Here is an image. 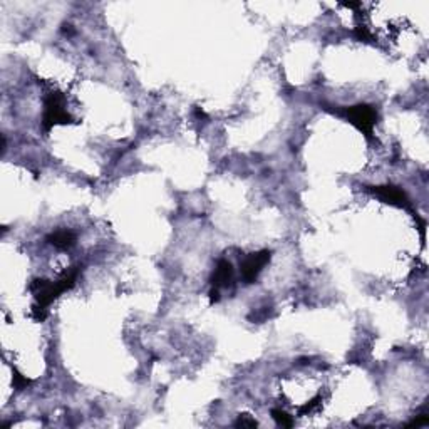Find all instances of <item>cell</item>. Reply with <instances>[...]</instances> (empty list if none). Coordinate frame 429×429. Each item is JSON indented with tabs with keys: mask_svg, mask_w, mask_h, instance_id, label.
Wrapping results in <instances>:
<instances>
[{
	"mask_svg": "<svg viewBox=\"0 0 429 429\" xmlns=\"http://www.w3.org/2000/svg\"><path fill=\"white\" fill-rule=\"evenodd\" d=\"M75 279H77V270H71V272H66L64 275L61 277L59 280L55 282H47V280H35L30 289H33L35 300H37V305H35V317L39 320H42L46 317V311L51 304H53L54 299H57L62 292L66 290L73 289L75 284Z\"/></svg>",
	"mask_w": 429,
	"mask_h": 429,
	"instance_id": "cell-1",
	"label": "cell"
},
{
	"mask_svg": "<svg viewBox=\"0 0 429 429\" xmlns=\"http://www.w3.org/2000/svg\"><path fill=\"white\" fill-rule=\"evenodd\" d=\"M44 129L49 131L54 125H66L69 122V114L64 109V98L61 94L53 93L49 94L46 99V104H44Z\"/></svg>",
	"mask_w": 429,
	"mask_h": 429,
	"instance_id": "cell-2",
	"label": "cell"
},
{
	"mask_svg": "<svg viewBox=\"0 0 429 429\" xmlns=\"http://www.w3.org/2000/svg\"><path fill=\"white\" fill-rule=\"evenodd\" d=\"M345 116H347L349 121H351L357 129L363 131L365 136H372V129H374L377 121V113L374 111V107L365 104L352 106L349 107V109H345Z\"/></svg>",
	"mask_w": 429,
	"mask_h": 429,
	"instance_id": "cell-3",
	"label": "cell"
},
{
	"mask_svg": "<svg viewBox=\"0 0 429 429\" xmlns=\"http://www.w3.org/2000/svg\"><path fill=\"white\" fill-rule=\"evenodd\" d=\"M270 260V253L267 250L264 252H258V253H252V255L245 257L244 262L240 264V270H241V277L247 284H252V282L257 280L258 273L264 270L265 265L268 264Z\"/></svg>",
	"mask_w": 429,
	"mask_h": 429,
	"instance_id": "cell-4",
	"label": "cell"
},
{
	"mask_svg": "<svg viewBox=\"0 0 429 429\" xmlns=\"http://www.w3.org/2000/svg\"><path fill=\"white\" fill-rule=\"evenodd\" d=\"M212 302H218L220 299V289H228V285L233 284V267L228 260H220L218 262L217 268H214V273L212 277Z\"/></svg>",
	"mask_w": 429,
	"mask_h": 429,
	"instance_id": "cell-5",
	"label": "cell"
},
{
	"mask_svg": "<svg viewBox=\"0 0 429 429\" xmlns=\"http://www.w3.org/2000/svg\"><path fill=\"white\" fill-rule=\"evenodd\" d=\"M372 192L391 205L404 206V208H409V206H411L406 193L401 192V190L396 188V186H376V188H372Z\"/></svg>",
	"mask_w": 429,
	"mask_h": 429,
	"instance_id": "cell-6",
	"label": "cell"
},
{
	"mask_svg": "<svg viewBox=\"0 0 429 429\" xmlns=\"http://www.w3.org/2000/svg\"><path fill=\"white\" fill-rule=\"evenodd\" d=\"M47 240H49L55 248L66 250V248L73 247L74 241H75V237H74L73 232H67V230H59V232L53 233V235L47 238Z\"/></svg>",
	"mask_w": 429,
	"mask_h": 429,
	"instance_id": "cell-7",
	"label": "cell"
},
{
	"mask_svg": "<svg viewBox=\"0 0 429 429\" xmlns=\"http://www.w3.org/2000/svg\"><path fill=\"white\" fill-rule=\"evenodd\" d=\"M272 416H273V419H275L277 423L280 424V426L290 428V426H292V424H293L292 418H290L287 412L280 411V409H273V411H272Z\"/></svg>",
	"mask_w": 429,
	"mask_h": 429,
	"instance_id": "cell-8",
	"label": "cell"
},
{
	"mask_svg": "<svg viewBox=\"0 0 429 429\" xmlns=\"http://www.w3.org/2000/svg\"><path fill=\"white\" fill-rule=\"evenodd\" d=\"M237 426H250V428H253V426H257V423L253 419H248L247 416H240V419L237 421Z\"/></svg>",
	"mask_w": 429,
	"mask_h": 429,
	"instance_id": "cell-9",
	"label": "cell"
}]
</instances>
